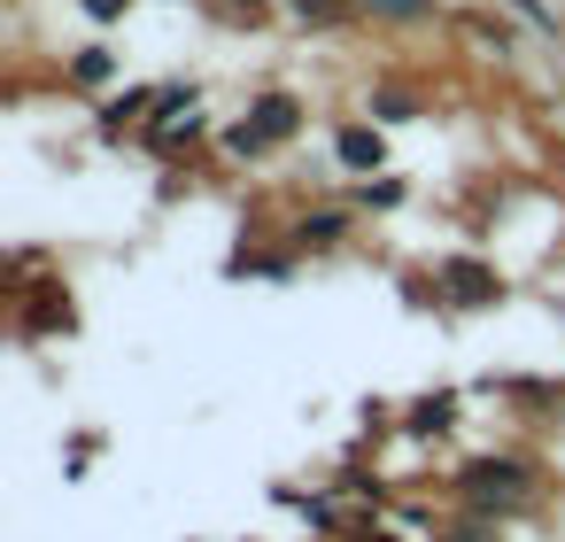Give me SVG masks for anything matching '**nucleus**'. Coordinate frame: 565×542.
<instances>
[{
  "label": "nucleus",
  "mask_w": 565,
  "mask_h": 542,
  "mask_svg": "<svg viewBox=\"0 0 565 542\" xmlns=\"http://www.w3.org/2000/svg\"><path fill=\"white\" fill-rule=\"evenodd\" d=\"M534 488H542V472H534L526 457H472V465L457 472V496H465V511H488V519H511V511H526V503H534Z\"/></svg>",
  "instance_id": "nucleus-1"
},
{
  "label": "nucleus",
  "mask_w": 565,
  "mask_h": 542,
  "mask_svg": "<svg viewBox=\"0 0 565 542\" xmlns=\"http://www.w3.org/2000/svg\"><path fill=\"white\" fill-rule=\"evenodd\" d=\"M302 132V102L295 94H264V102H248V117L225 132L233 140V156H271V148H287Z\"/></svg>",
  "instance_id": "nucleus-2"
},
{
  "label": "nucleus",
  "mask_w": 565,
  "mask_h": 542,
  "mask_svg": "<svg viewBox=\"0 0 565 542\" xmlns=\"http://www.w3.org/2000/svg\"><path fill=\"white\" fill-rule=\"evenodd\" d=\"M441 295H449L457 310H480V302L503 295V279H495L488 264H472V256H449V264H441Z\"/></svg>",
  "instance_id": "nucleus-3"
},
{
  "label": "nucleus",
  "mask_w": 565,
  "mask_h": 542,
  "mask_svg": "<svg viewBox=\"0 0 565 542\" xmlns=\"http://www.w3.org/2000/svg\"><path fill=\"white\" fill-rule=\"evenodd\" d=\"M333 156H341V171H380L387 148H380L372 125H341V132H333Z\"/></svg>",
  "instance_id": "nucleus-4"
},
{
  "label": "nucleus",
  "mask_w": 565,
  "mask_h": 542,
  "mask_svg": "<svg viewBox=\"0 0 565 542\" xmlns=\"http://www.w3.org/2000/svg\"><path fill=\"white\" fill-rule=\"evenodd\" d=\"M341 233H349V210H318V217L295 225V248H326V241H341Z\"/></svg>",
  "instance_id": "nucleus-5"
},
{
  "label": "nucleus",
  "mask_w": 565,
  "mask_h": 542,
  "mask_svg": "<svg viewBox=\"0 0 565 542\" xmlns=\"http://www.w3.org/2000/svg\"><path fill=\"white\" fill-rule=\"evenodd\" d=\"M434 542H503V527H495L488 511H457V519H449Z\"/></svg>",
  "instance_id": "nucleus-6"
},
{
  "label": "nucleus",
  "mask_w": 565,
  "mask_h": 542,
  "mask_svg": "<svg viewBox=\"0 0 565 542\" xmlns=\"http://www.w3.org/2000/svg\"><path fill=\"white\" fill-rule=\"evenodd\" d=\"M364 17H387V24H426L434 17V0H356Z\"/></svg>",
  "instance_id": "nucleus-7"
},
{
  "label": "nucleus",
  "mask_w": 565,
  "mask_h": 542,
  "mask_svg": "<svg viewBox=\"0 0 565 542\" xmlns=\"http://www.w3.org/2000/svg\"><path fill=\"white\" fill-rule=\"evenodd\" d=\"M287 9H295L302 24H349V17H356V0H287Z\"/></svg>",
  "instance_id": "nucleus-8"
},
{
  "label": "nucleus",
  "mask_w": 565,
  "mask_h": 542,
  "mask_svg": "<svg viewBox=\"0 0 565 542\" xmlns=\"http://www.w3.org/2000/svg\"><path fill=\"white\" fill-rule=\"evenodd\" d=\"M356 202H364V210H387V202H403V187H395V179H380V187H364Z\"/></svg>",
  "instance_id": "nucleus-9"
},
{
  "label": "nucleus",
  "mask_w": 565,
  "mask_h": 542,
  "mask_svg": "<svg viewBox=\"0 0 565 542\" xmlns=\"http://www.w3.org/2000/svg\"><path fill=\"white\" fill-rule=\"evenodd\" d=\"M125 9H132V0H86V17H102V24H109V17H125Z\"/></svg>",
  "instance_id": "nucleus-10"
},
{
  "label": "nucleus",
  "mask_w": 565,
  "mask_h": 542,
  "mask_svg": "<svg viewBox=\"0 0 565 542\" xmlns=\"http://www.w3.org/2000/svg\"><path fill=\"white\" fill-rule=\"evenodd\" d=\"M364 542H395V534H364Z\"/></svg>",
  "instance_id": "nucleus-11"
}]
</instances>
